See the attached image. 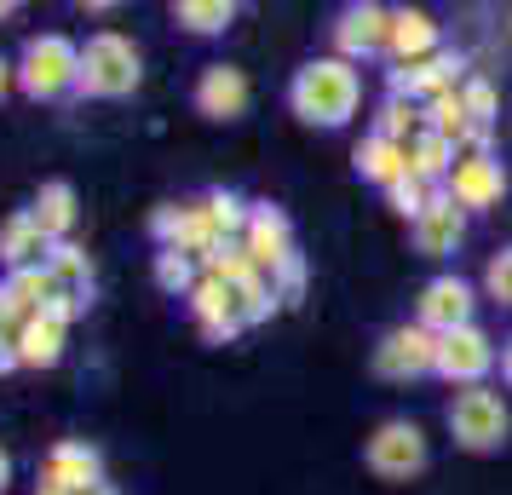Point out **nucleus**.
<instances>
[{
	"label": "nucleus",
	"mask_w": 512,
	"mask_h": 495,
	"mask_svg": "<svg viewBox=\"0 0 512 495\" xmlns=\"http://www.w3.org/2000/svg\"><path fill=\"white\" fill-rule=\"evenodd\" d=\"M432 196H438V185H420L415 173H409V179H397V185L386 190V208H392L397 219H409V225H415L420 213L432 208Z\"/></svg>",
	"instance_id": "obj_31"
},
{
	"label": "nucleus",
	"mask_w": 512,
	"mask_h": 495,
	"mask_svg": "<svg viewBox=\"0 0 512 495\" xmlns=\"http://www.w3.org/2000/svg\"><path fill=\"white\" fill-rule=\"evenodd\" d=\"M173 24L190 29V35H219V29L236 24V6L231 0H179L173 6Z\"/></svg>",
	"instance_id": "obj_24"
},
{
	"label": "nucleus",
	"mask_w": 512,
	"mask_h": 495,
	"mask_svg": "<svg viewBox=\"0 0 512 495\" xmlns=\"http://www.w3.org/2000/svg\"><path fill=\"white\" fill-rule=\"evenodd\" d=\"M443 190L455 196V208L489 213V208H501V196H507V167H501L495 150H461V162H455Z\"/></svg>",
	"instance_id": "obj_8"
},
{
	"label": "nucleus",
	"mask_w": 512,
	"mask_h": 495,
	"mask_svg": "<svg viewBox=\"0 0 512 495\" xmlns=\"http://www.w3.org/2000/svg\"><path fill=\"white\" fill-rule=\"evenodd\" d=\"M409 242H415V254H426V260H449V254L466 242V208H455V196L438 190L432 208L409 225Z\"/></svg>",
	"instance_id": "obj_14"
},
{
	"label": "nucleus",
	"mask_w": 512,
	"mask_h": 495,
	"mask_svg": "<svg viewBox=\"0 0 512 495\" xmlns=\"http://www.w3.org/2000/svg\"><path fill=\"white\" fill-rule=\"evenodd\" d=\"M242 248H248V260L265 277H277L282 265L294 260V225H288V213L277 202H254L248 208V225H242Z\"/></svg>",
	"instance_id": "obj_12"
},
{
	"label": "nucleus",
	"mask_w": 512,
	"mask_h": 495,
	"mask_svg": "<svg viewBox=\"0 0 512 495\" xmlns=\"http://www.w3.org/2000/svg\"><path fill=\"white\" fill-rule=\"evenodd\" d=\"M47 490H64V495H87L104 484V461H98L93 444H58L47 455V472H41Z\"/></svg>",
	"instance_id": "obj_16"
},
{
	"label": "nucleus",
	"mask_w": 512,
	"mask_h": 495,
	"mask_svg": "<svg viewBox=\"0 0 512 495\" xmlns=\"http://www.w3.org/2000/svg\"><path fill=\"white\" fill-rule=\"evenodd\" d=\"M64 357V323H52V317H35L18 329V363L24 369H52Z\"/></svg>",
	"instance_id": "obj_23"
},
{
	"label": "nucleus",
	"mask_w": 512,
	"mask_h": 495,
	"mask_svg": "<svg viewBox=\"0 0 512 495\" xmlns=\"http://www.w3.org/2000/svg\"><path fill=\"white\" fill-rule=\"evenodd\" d=\"M6 81H12V75H6V58H0V93H6Z\"/></svg>",
	"instance_id": "obj_38"
},
{
	"label": "nucleus",
	"mask_w": 512,
	"mask_h": 495,
	"mask_svg": "<svg viewBox=\"0 0 512 495\" xmlns=\"http://www.w3.org/2000/svg\"><path fill=\"white\" fill-rule=\"evenodd\" d=\"M271 288H277L282 306H294V300H300V294H305V260H300V254H294V260H288L277 277H271Z\"/></svg>",
	"instance_id": "obj_34"
},
{
	"label": "nucleus",
	"mask_w": 512,
	"mask_h": 495,
	"mask_svg": "<svg viewBox=\"0 0 512 495\" xmlns=\"http://www.w3.org/2000/svg\"><path fill=\"white\" fill-rule=\"evenodd\" d=\"M75 75H81V52H75L64 35H35V41L24 47V70H18V81H24L29 98L75 93Z\"/></svg>",
	"instance_id": "obj_5"
},
{
	"label": "nucleus",
	"mask_w": 512,
	"mask_h": 495,
	"mask_svg": "<svg viewBox=\"0 0 512 495\" xmlns=\"http://www.w3.org/2000/svg\"><path fill=\"white\" fill-rule=\"evenodd\" d=\"M351 162H357V179H369V185L392 190L397 179H409V150L392 139H380V133H369V139L351 150Z\"/></svg>",
	"instance_id": "obj_19"
},
{
	"label": "nucleus",
	"mask_w": 512,
	"mask_h": 495,
	"mask_svg": "<svg viewBox=\"0 0 512 495\" xmlns=\"http://www.w3.org/2000/svg\"><path fill=\"white\" fill-rule=\"evenodd\" d=\"M47 254V231L35 225V213H12L6 225H0V265L6 271H35V265Z\"/></svg>",
	"instance_id": "obj_20"
},
{
	"label": "nucleus",
	"mask_w": 512,
	"mask_h": 495,
	"mask_svg": "<svg viewBox=\"0 0 512 495\" xmlns=\"http://www.w3.org/2000/svg\"><path fill=\"white\" fill-rule=\"evenodd\" d=\"M47 271H52V283L64 288V294H93V260H87L75 242H58V248H52Z\"/></svg>",
	"instance_id": "obj_26"
},
{
	"label": "nucleus",
	"mask_w": 512,
	"mask_h": 495,
	"mask_svg": "<svg viewBox=\"0 0 512 495\" xmlns=\"http://www.w3.org/2000/svg\"><path fill=\"white\" fill-rule=\"evenodd\" d=\"M12 12H18V6H12V0H0V18H12Z\"/></svg>",
	"instance_id": "obj_37"
},
{
	"label": "nucleus",
	"mask_w": 512,
	"mask_h": 495,
	"mask_svg": "<svg viewBox=\"0 0 512 495\" xmlns=\"http://www.w3.org/2000/svg\"><path fill=\"white\" fill-rule=\"evenodd\" d=\"M461 104H466V121H472L478 133H495V121H501V87H495L489 75H466Z\"/></svg>",
	"instance_id": "obj_27"
},
{
	"label": "nucleus",
	"mask_w": 512,
	"mask_h": 495,
	"mask_svg": "<svg viewBox=\"0 0 512 495\" xmlns=\"http://www.w3.org/2000/svg\"><path fill=\"white\" fill-rule=\"evenodd\" d=\"M35 225L52 236H64L75 225V190L64 185V179H52V185H41V196H35Z\"/></svg>",
	"instance_id": "obj_25"
},
{
	"label": "nucleus",
	"mask_w": 512,
	"mask_h": 495,
	"mask_svg": "<svg viewBox=\"0 0 512 495\" xmlns=\"http://www.w3.org/2000/svg\"><path fill=\"white\" fill-rule=\"evenodd\" d=\"M35 495H64V490H47V484H41V490H35Z\"/></svg>",
	"instance_id": "obj_40"
},
{
	"label": "nucleus",
	"mask_w": 512,
	"mask_h": 495,
	"mask_svg": "<svg viewBox=\"0 0 512 495\" xmlns=\"http://www.w3.org/2000/svg\"><path fill=\"white\" fill-rule=\"evenodd\" d=\"M87 495H116V490H110V484H98V490H87Z\"/></svg>",
	"instance_id": "obj_39"
},
{
	"label": "nucleus",
	"mask_w": 512,
	"mask_h": 495,
	"mask_svg": "<svg viewBox=\"0 0 512 495\" xmlns=\"http://www.w3.org/2000/svg\"><path fill=\"white\" fill-rule=\"evenodd\" d=\"M357 104H363V75H357V64L334 58V52L300 64L294 81H288V110L305 127H346L357 116Z\"/></svg>",
	"instance_id": "obj_1"
},
{
	"label": "nucleus",
	"mask_w": 512,
	"mask_h": 495,
	"mask_svg": "<svg viewBox=\"0 0 512 495\" xmlns=\"http://www.w3.org/2000/svg\"><path fill=\"white\" fill-rule=\"evenodd\" d=\"M196 283H202V277H196L190 254H179V248H162V254H156V288L185 294V300H190V288H196Z\"/></svg>",
	"instance_id": "obj_32"
},
{
	"label": "nucleus",
	"mask_w": 512,
	"mask_h": 495,
	"mask_svg": "<svg viewBox=\"0 0 512 495\" xmlns=\"http://www.w3.org/2000/svg\"><path fill=\"white\" fill-rule=\"evenodd\" d=\"M202 265H208V277H219V283H231V288L248 283V277L259 271V265L248 260V248H242V242H219V248H213Z\"/></svg>",
	"instance_id": "obj_30"
},
{
	"label": "nucleus",
	"mask_w": 512,
	"mask_h": 495,
	"mask_svg": "<svg viewBox=\"0 0 512 495\" xmlns=\"http://www.w3.org/2000/svg\"><path fill=\"white\" fill-rule=\"evenodd\" d=\"M196 110L208 121H236L248 110V75L236 64H208L202 81H196Z\"/></svg>",
	"instance_id": "obj_17"
},
{
	"label": "nucleus",
	"mask_w": 512,
	"mask_h": 495,
	"mask_svg": "<svg viewBox=\"0 0 512 495\" xmlns=\"http://www.w3.org/2000/svg\"><path fill=\"white\" fill-rule=\"evenodd\" d=\"M139 75H144L139 47H133L127 35H116V29H104V35H93V41L81 47L75 93H87V98H127L133 87H139Z\"/></svg>",
	"instance_id": "obj_2"
},
{
	"label": "nucleus",
	"mask_w": 512,
	"mask_h": 495,
	"mask_svg": "<svg viewBox=\"0 0 512 495\" xmlns=\"http://www.w3.org/2000/svg\"><path fill=\"white\" fill-rule=\"evenodd\" d=\"M150 236H156L162 248H179V254H190V260H196V254L208 260L213 248L225 242L202 202H167V208H156V219H150Z\"/></svg>",
	"instance_id": "obj_11"
},
{
	"label": "nucleus",
	"mask_w": 512,
	"mask_h": 495,
	"mask_svg": "<svg viewBox=\"0 0 512 495\" xmlns=\"http://www.w3.org/2000/svg\"><path fill=\"white\" fill-rule=\"evenodd\" d=\"M501 363V352H495V340H489L478 323H466V329L455 334H438V375L449 380V386H484V375Z\"/></svg>",
	"instance_id": "obj_10"
},
{
	"label": "nucleus",
	"mask_w": 512,
	"mask_h": 495,
	"mask_svg": "<svg viewBox=\"0 0 512 495\" xmlns=\"http://www.w3.org/2000/svg\"><path fill=\"white\" fill-rule=\"evenodd\" d=\"M374 375L380 380H420L438 375V334L420 329V323H397L380 334L374 346Z\"/></svg>",
	"instance_id": "obj_6"
},
{
	"label": "nucleus",
	"mask_w": 512,
	"mask_h": 495,
	"mask_svg": "<svg viewBox=\"0 0 512 495\" xmlns=\"http://www.w3.org/2000/svg\"><path fill=\"white\" fill-rule=\"evenodd\" d=\"M386 35H392V12L357 0V6H346V12L334 18V58H346V64L380 58V52H386Z\"/></svg>",
	"instance_id": "obj_13"
},
{
	"label": "nucleus",
	"mask_w": 512,
	"mask_h": 495,
	"mask_svg": "<svg viewBox=\"0 0 512 495\" xmlns=\"http://www.w3.org/2000/svg\"><path fill=\"white\" fill-rule=\"evenodd\" d=\"M466 81V58L461 52H432V58H420V64H392L386 75V93L392 98H409V104H432V98L455 93Z\"/></svg>",
	"instance_id": "obj_7"
},
{
	"label": "nucleus",
	"mask_w": 512,
	"mask_h": 495,
	"mask_svg": "<svg viewBox=\"0 0 512 495\" xmlns=\"http://www.w3.org/2000/svg\"><path fill=\"white\" fill-rule=\"evenodd\" d=\"M363 461H369L374 478H386V484H409L426 472L432 461V449H426V432L415 421H380L374 426V438L363 444Z\"/></svg>",
	"instance_id": "obj_4"
},
{
	"label": "nucleus",
	"mask_w": 512,
	"mask_h": 495,
	"mask_svg": "<svg viewBox=\"0 0 512 495\" xmlns=\"http://www.w3.org/2000/svg\"><path fill=\"white\" fill-rule=\"evenodd\" d=\"M438 47V18L432 12H420V6H397L392 12V35H386V58L392 64H420V58H432Z\"/></svg>",
	"instance_id": "obj_18"
},
{
	"label": "nucleus",
	"mask_w": 512,
	"mask_h": 495,
	"mask_svg": "<svg viewBox=\"0 0 512 495\" xmlns=\"http://www.w3.org/2000/svg\"><path fill=\"white\" fill-rule=\"evenodd\" d=\"M501 380H507V386H512V334H507V340H501Z\"/></svg>",
	"instance_id": "obj_35"
},
{
	"label": "nucleus",
	"mask_w": 512,
	"mask_h": 495,
	"mask_svg": "<svg viewBox=\"0 0 512 495\" xmlns=\"http://www.w3.org/2000/svg\"><path fill=\"white\" fill-rule=\"evenodd\" d=\"M202 208H208V219L219 225V236H225V242H236V236H242V225H248V202H242L236 190H208V196H202Z\"/></svg>",
	"instance_id": "obj_29"
},
{
	"label": "nucleus",
	"mask_w": 512,
	"mask_h": 495,
	"mask_svg": "<svg viewBox=\"0 0 512 495\" xmlns=\"http://www.w3.org/2000/svg\"><path fill=\"white\" fill-rule=\"evenodd\" d=\"M484 294L495 300V306H512V248L489 254V265H484Z\"/></svg>",
	"instance_id": "obj_33"
},
{
	"label": "nucleus",
	"mask_w": 512,
	"mask_h": 495,
	"mask_svg": "<svg viewBox=\"0 0 512 495\" xmlns=\"http://www.w3.org/2000/svg\"><path fill=\"white\" fill-rule=\"evenodd\" d=\"M6 478H12V461H6V449H0V490H6Z\"/></svg>",
	"instance_id": "obj_36"
},
{
	"label": "nucleus",
	"mask_w": 512,
	"mask_h": 495,
	"mask_svg": "<svg viewBox=\"0 0 512 495\" xmlns=\"http://www.w3.org/2000/svg\"><path fill=\"white\" fill-rule=\"evenodd\" d=\"M443 421H449V438H455L461 449H472V455H495V449L507 444V432H512L507 403H501V392H489V386L455 392L449 409H443Z\"/></svg>",
	"instance_id": "obj_3"
},
{
	"label": "nucleus",
	"mask_w": 512,
	"mask_h": 495,
	"mask_svg": "<svg viewBox=\"0 0 512 495\" xmlns=\"http://www.w3.org/2000/svg\"><path fill=\"white\" fill-rule=\"evenodd\" d=\"M455 162H461V150L449 139H438V133H420L415 144H409V173H415L420 185H449V173H455Z\"/></svg>",
	"instance_id": "obj_22"
},
{
	"label": "nucleus",
	"mask_w": 512,
	"mask_h": 495,
	"mask_svg": "<svg viewBox=\"0 0 512 495\" xmlns=\"http://www.w3.org/2000/svg\"><path fill=\"white\" fill-rule=\"evenodd\" d=\"M277 306H282V300H277V288H271V277H265V271H254L248 283H236V317H242V329L265 323Z\"/></svg>",
	"instance_id": "obj_28"
},
{
	"label": "nucleus",
	"mask_w": 512,
	"mask_h": 495,
	"mask_svg": "<svg viewBox=\"0 0 512 495\" xmlns=\"http://www.w3.org/2000/svg\"><path fill=\"white\" fill-rule=\"evenodd\" d=\"M374 133L409 150L420 133H432V121H426V104H409V98H392V93H386V98H380V110H374Z\"/></svg>",
	"instance_id": "obj_21"
},
{
	"label": "nucleus",
	"mask_w": 512,
	"mask_h": 495,
	"mask_svg": "<svg viewBox=\"0 0 512 495\" xmlns=\"http://www.w3.org/2000/svg\"><path fill=\"white\" fill-rule=\"evenodd\" d=\"M190 317L202 323V334H208L213 346H225V340L242 334V317H236V288L219 283V277H208V271H202V283L190 288Z\"/></svg>",
	"instance_id": "obj_15"
},
{
	"label": "nucleus",
	"mask_w": 512,
	"mask_h": 495,
	"mask_svg": "<svg viewBox=\"0 0 512 495\" xmlns=\"http://www.w3.org/2000/svg\"><path fill=\"white\" fill-rule=\"evenodd\" d=\"M415 323L432 329V334H455V329H466V323H478V294H472V283L455 277V271L432 277L415 300Z\"/></svg>",
	"instance_id": "obj_9"
}]
</instances>
